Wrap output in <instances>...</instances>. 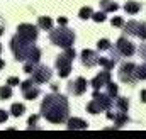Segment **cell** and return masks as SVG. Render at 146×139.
<instances>
[{"label":"cell","instance_id":"obj_1","mask_svg":"<svg viewBox=\"0 0 146 139\" xmlns=\"http://www.w3.org/2000/svg\"><path fill=\"white\" fill-rule=\"evenodd\" d=\"M41 112L49 122H65L68 117V102L63 95H48L41 105Z\"/></svg>","mask_w":146,"mask_h":139},{"label":"cell","instance_id":"obj_2","mask_svg":"<svg viewBox=\"0 0 146 139\" xmlns=\"http://www.w3.org/2000/svg\"><path fill=\"white\" fill-rule=\"evenodd\" d=\"M73 58H75V51H73L72 48H66V53L61 54V56H58V60H56V68L60 70L58 73H60L61 78H66V76L70 75Z\"/></svg>","mask_w":146,"mask_h":139},{"label":"cell","instance_id":"obj_3","mask_svg":"<svg viewBox=\"0 0 146 139\" xmlns=\"http://www.w3.org/2000/svg\"><path fill=\"white\" fill-rule=\"evenodd\" d=\"M51 41L54 42V44H58V46H61V48H70L73 44V41H75V34H73L72 31H68V29H65V27H61V29H58V31H53L51 34Z\"/></svg>","mask_w":146,"mask_h":139},{"label":"cell","instance_id":"obj_4","mask_svg":"<svg viewBox=\"0 0 146 139\" xmlns=\"http://www.w3.org/2000/svg\"><path fill=\"white\" fill-rule=\"evenodd\" d=\"M119 78L127 83H134L136 80V65L134 63H124L119 70Z\"/></svg>","mask_w":146,"mask_h":139},{"label":"cell","instance_id":"obj_5","mask_svg":"<svg viewBox=\"0 0 146 139\" xmlns=\"http://www.w3.org/2000/svg\"><path fill=\"white\" fill-rule=\"evenodd\" d=\"M17 31H19L17 34L21 36L22 39H26V41H29V42L36 41V37H37V29L34 27V26H31V24H21Z\"/></svg>","mask_w":146,"mask_h":139},{"label":"cell","instance_id":"obj_6","mask_svg":"<svg viewBox=\"0 0 146 139\" xmlns=\"http://www.w3.org/2000/svg\"><path fill=\"white\" fill-rule=\"evenodd\" d=\"M126 31L134 36H138V37H141V39H146V24H143V22L131 21V22L126 24Z\"/></svg>","mask_w":146,"mask_h":139},{"label":"cell","instance_id":"obj_7","mask_svg":"<svg viewBox=\"0 0 146 139\" xmlns=\"http://www.w3.org/2000/svg\"><path fill=\"white\" fill-rule=\"evenodd\" d=\"M33 80L37 83H44V81H49L51 80V70L46 68V66H34L33 70Z\"/></svg>","mask_w":146,"mask_h":139},{"label":"cell","instance_id":"obj_8","mask_svg":"<svg viewBox=\"0 0 146 139\" xmlns=\"http://www.w3.org/2000/svg\"><path fill=\"white\" fill-rule=\"evenodd\" d=\"M117 51H119L122 56H131V54H134V46H133V42H129L126 37H121V39L117 41Z\"/></svg>","mask_w":146,"mask_h":139},{"label":"cell","instance_id":"obj_9","mask_svg":"<svg viewBox=\"0 0 146 139\" xmlns=\"http://www.w3.org/2000/svg\"><path fill=\"white\" fill-rule=\"evenodd\" d=\"M99 58L100 56H97L94 51H90V49H85L83 53H82V61H83V65L87 66V68H92V66H95V65H99Z\"/></svg>","mask_w":146,"mask_h":139},{"label":"cell","instance_id":"obj_10","mask_svg":"<svg viewBox=\"0 0 146 139\" xmlns=\"http://www.w3.org/2000/svg\"><path fill=\"white\" fill-rule=\"evenodd\" d=\"M87 90V80L85 78H76L75 83H70V92L73 95H82Z\"/></svg>","mask_w":146,"mask_h":139},{"label":"cell","instance_id":"obj_11","mask_svg":"<svg viewBox=\"0 0 146 139\" xmlns=\"http://www.w3.org/2000/svg\"><path fill=\"white\" fill-rule=\"evenodd\" d=\"M110 81V73H109V70H106V71H102L100 75H97L94 80H92V85L95 87V90H99L100 87H104L106 83H109Z\"/></svg>","mask_w":146,"mask_h":139},{"label":"cell","instance_id":"obj_12","mask_svg":"<svg viewBox=\"0 0 146 139\" xmlns=\"http://www.w3.org/2000/svg\"><path fill=\"white\" fill-rule=\"evenodd\" d=\"M87 127H88V124L85 120H82V119H72V120H68V129H87Z\"/></svg>","mask_w":146,"mask_h":139},{"label":"cell","instance_id":"obj_13","mask_svg":"<svg viewBox=\"0 0 146 139\" xmlns=\"http://www.w3.org/2000/svg\"><path fill=\"white\" fill-rule=\"evenodd\" d=\"M124 10H126L127 14H138V12L141 10V3H138V2H127V3L124 5Z\"/></svg>","mask_w":146,"mask_h":139},{"label":"cell","instance_id":"obj_14","mask_svg":"<svg viewBox=\"0 0 146 139\" xmlns=\"http://www.w3.org/2000/svg\"><path fill=\"white\" fill-rule=\"evenodd\" d=\"M24 92V97L27 99V100H33V99H36L37 95H39V88L37 87H29V88H26V90H22Z\"/></svg>","mask_w":146,"mask_h":139},{"label":"cell","instance_id":"obj_15","mask_svg":"<svg viewBox=\"0 0 146 139\" xmlns=\"http://www.w3.org/2000/svg\"><path fill=\"white\" fill-rule=\"evenodd\" d=\"M10 97H12V88H10V85L0 87V100H7V99H10Z\"/></svg>","mask_w":146,"mask_h":139},{"label":"cell","instance_id":"obj_16","mask_svg":"<svg viewBox=\"0 0 146 139\" xmlns=\"http://www.w3.org/2000/svg\"><path fill=\"white\" fill-rule=\"evenodd\" d=\"M39 27L41 29H48V31H51V26H53V21L49 19V17H39Z\"/></svg>","mask_w":146,"mask_h":139},{"label":"cell","instance_id":"obj_17","mask_svg":"<svg viewBox=\"0 0 146 139\" xmlns=\"http://www.w3.org/2000/svg\"><path fill=\"white\" fill-rule=\"evenodd\" d=\"M102 3V9H104V12H114V10H117L119 7H117V3H114V2H110V0H104V2H100Z\"/></svg>","mask_w":146,"mask_h":139},{"label":"cell","instance_id":"obj_18","mask_svg":"<svg viewBox=\"0 0 146 139\" xmlns=\"http://www.w3.org/2000/svg\"><path fill=\"white\" fill-rule=\"evenodd\" d=\"M10 110H12V115L19 117V115H22V114H24L26 107H24L22 104H14V105H12V109H10Z\"/></svg>","mask_w":146,"mask_h":139},{"label":"cell","instance_id":"obj_19","mask_svg":"<svg viewBox=\"0 0 146 139\" xmlns=\"http://www.w3.org/2000/svg\"><path fill=\"white\" fill-rule=\"evenodd\" d=\"M115 105L121 109V112H127V109H129L127 99H117V100H115Z\"/></svg>","mask_w":146,"mask_h":139},{"label":"cell","instance_id":"obj_20","mask_svg":"<svg viewBox=\"0 0 146 139\" xmlns=\"http://www.w3.org/2000/svg\"><path fill=\"white\" fill-rule=\"evenodd\" d=\"M87 110H88V112H90V114H99V112H100V110H102V109H100V105L97 104V102H95V100H92V102H90V104L87 105Z\"/></svg>","mask_w":146,"mask_h":139},{"label":"cell","instance_id":"obj_21","mask_svg":"<svg viewBox=\"0 0 146 139\" xmlns=\"http://www.w3.org/2000/svg\"><path fill=\"white\" fill-rule=\"evenodd\" d=\"M92 9L90 7H82L80 9V19H90L92 17Z\"/></svg>","mask_w":146,"mask_h":139},{"label":"cell","instance_id":"obj_22","mask_svg":"<svg viewBox=\"0 0 146 139\" xmlns=\"http://www.w3.org/2000/svg\"><path fill=\"white\" fill-rule=\"evenodd\" d=\"M97 48L102 49V51H107V49H110V42L107 39H100V41L97 42Z\"/></svg>","mask_w":146,"mask_h":139},{"label":"cell","instance_id":"obj_23","mask_svg":"<svg viewBox=\"0 0 146 139\" xmlns=\"http://www.w3.org/2000/svg\"><path fill=\"white\" fill-rule=\"evenodd\" d=\"M92 19H94L95 22H102V21H106V12H97V14H92Z\"/></svg>","mask_w":146,"mask_h":139},{"label":"cell","instance_id":"obj_24","mask_svg":"<svg viewBox=\"0 0 146 139\" xmlns=\"http://www.w3.org/2000/svg\"><path fill=\"white\" fill-rule=\"evenodd\" d=\"M112 26H115V27H122V26H124V21H122L121 17H114V19H112Z\"/></svg>","mask_w":146,"mask_h":139},{"label":"cell","instance_id":"obj_25","mask_svg":"<svg viewBox=\"0 0 146 139\" xmlns=\"http://www.w3.org/2000/svg\"><path fill=\"white\" fill-rule=\"evenodd\" d=\"M107 85H109V95H115V93H117V87H115L114 83H110V81Z\"/></svg>","mask_w":146,"mask_h":139},{"label":"cell","instance_id":"obj_26","mask_svg":"<svg viewBox=\"0 0 146 139\" xmlns=\"http://www.w3.org/2000/svg\"><path fill=\"white\" fill-rule=\"evenodd\" d=\"M7 85H10V87H14V85H19V78H15V76L9 78V80H7Z\"/></svg>","mask_w":146,"mask_h":139},{"label":"cell","instance_id":"obj_27","mask_svg":"<svg viewBox=\"0 0 146 139\" xmlns=\"http://www.w3.org/2000/svg\"><path fill=\"white\" fill-rule=\"evenodd\" d=\"M33 85H34V80H27V81H24V83L21 85V88L26 90V88H29V87H33Z\"/></svg>","mask_w":146,"mask_h":139},{"label":"cell","instance_id":"obj_28","mask_svg":"<svg viewBox=\"0 0 146 139\" xmlns=\"http://www.w3.org/2000/svg\"><path fill=\"white\" fill-rule=\"evenodd\" d=\"M37 122V115H33V117H29V129H33L34 126H36Z\"/></svg>","mask_w":146,"mask_h":139},{"label":"cell","instance_id":"obj_29","mask_svg":"<svg viewBox=\"0 0 146 139\" xmlns=\"http://www.w3.org/2000/svg\"><path fill=\"white\" fill-rule=\"evenodd\" d=\"M7 117H9V115H7L3 110H0V122H5V120H7Z\"/></svg>","mask_w":146,"mask_h":139},{"label":"cell","instance_id":"obj_30","mask_svg":"<svg viewBox=\"0 0 146 139\" xmlns=\"http://www.w3.org/2000/svg\"><path fill=\"white\" fill-rule=\"evenodd\" d=\"M66 22H68V21H66L65 17H60V19H58V24H60V26H66Z\"/></svg>","mask_w":146,"mask_h":139},{"label":"cell","instance_id":"obj_31","mask_svg":"<svg viewBox=\"0 0 146 139\" xmlns=\"http://www.w3.org/2000/svg\"><path fill=\"white\" fill-rule=\"evenodd\" d=\"M141 100L146 104V90H141Z\"/></svg>","mask_w":146,"mask_h":139},{"label":"cell","instance_id":"obj_32","mask_svg":"<svg viewBox=\"0 0 146 139\" xmlns=\"http://www.w3.org/2000/svg\"><path fill=\"white\" fill-rule=\"evenodd\" d=\"M5 66V63H3V60H0V68H3Z\"/></svg>","mask_w":146,"mask_h":139},{"label":"cell","instance_id":"obj_33","mask_svg":"<svg viewBox=\"0 0 146 139\" xmlns=\"http://www.w3.org/2000/svg\"><path fill=\"white\" fill-rule=\"evenodd\" d=\"M0 53H2V46H0Z\"/></svg>","mask_w":146,"mask_h":139}]
</instances>
